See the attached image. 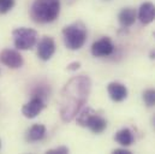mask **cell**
I'll list each match as a JSON object with an SVG mask.
<instances>
[{"instance_id":"cell-1","label":"cell","mask_w":155,"mask_h":154,"mask_svg":"<svg viewBox=\"0 0 155 154\" xmlns=\"http://www.w3.org/2000/svg\"><path fill=\"white\" fill-rule=\"evenodd\" d=\"M91 82L89 77L84 75L75 77L66 83L60 99V116L64 122L72 120L79 113L81 109L87 102Z\"/></svg>"},{"instance_id":"cell-2","label":"cell","mask_w":155,"mask_h":154,"mask_svg":"<svg viewBox=\"0 0 155 154\" xmlns=\"http://www.w3.org/2000/svg\"><path fill=\"white\" fill-rule=\"evenodd\" d=\"M59 0H35L30 10V16L38 23H51L59 16Z\"/></svg>"},{"instance_id":"cell-3","label":"cell","mask_w":155,"mask_h":154,"mask_svg":"<svg viewBox=\"0 0 155 154\" xmlns=\"http://www.w3.org/2000/svg\"><path fill=\"white\" fill-rule=\"evenodd\" d=\"M63 36H64L65 46L69 49L77 51L84 46L87 41V29L83 23L77 22L65 27L63 29Z\"/></svg>"},{"instance_id":"cell-4","label":"cell","mask_w":155,"mask_h":154,"mask_svg":"<svg viewBox=\"0 0 155 154\" xmlns=\"http://www.w3.org/2000/svg\"><path fill=\"white\" fill-rule=\"evenodd\" d=\"M77 123L81 126L89 128L95 134H101L107 128V122L101 116L96 115L90 107L83 109V111L77 116Z\"/></svg>"},{"instance_id":"cell-5","label":"cell","mask_w":155,"mask_h":154,"mask_svg":"<svg viewBox=\"0 0 155 154\" xmlns=\"http://www.w3.org/2000/svg\"><path fill=\"white\" fill-rule=\"evenodd\" d=\"M15 46L18 49H31L36 41H38V33L30 28H17L12 32Z\"/></svg>"},{"instance_id":"cell-6","label":"cell","mask_w":155,"mask_h":154,"mask_svg":"<svg viewBox=\"0 0 155 154\" xmlns=\"http://www.w3.org/2000/svg\"><path fill=\"white\" fill-rule=\"evenodd\" d=\"M114 51V45L111 41L110 38H101L100 40L95 41L91 46V54L94 57H108L113 53Z\"/></svg>"},{"instance_id":"cell-7","label":"cell","mask_w":155,"mask_h":154,"mask_svg":"<svg viewBox=\"0 0 155 154\" xmlns=\"http://www.w3.org/2000/svg\"><path fill=\"white\" fill-rule=\"evenodd\" d=\"M0 62L4 65H6V66H8L11 69H18V68H21L23 65V58H22V55L17 51L8 49V48L4 49L0 53Z\"/></svg>"},{"instance_id":"cell-8","label":"cell","mask_w":155,"mask_h":154,"mask_svg":"<svg viewBox=\"0 0 155 154\" xmlns=\"http://www.w3.org/2000/svg\"><path fill=\"white\" fill-rule=\"evenodd\" d=\"M55 52L54 40L49 36H43L40 40L38 46V55L42 60H49Z\"/></svg>"},{"instance_id":"cell-9","label":"cell","mask_w":155,"mask_h":154,"mask_svg":"<svg viewBox=\"0 0 155 154\" xmlns=\"http://www.w3.org/2000/svg\"><path fill=\"white\" fill-rule=\"evenodd\" d=\"M43 109H45V101H43V99H41L39 96H33V99L23 106L22 113H23V116L25 118L33 119V118H35L36 116L39 115Z\"/></svg>"},{"instance_id":"cell-10","label":"cell","mask_w":155,"mask_h":154,"mask_svg":"<svg viewBox=\"0 0 155 154\" xmlns=\"http://www.w3.org/2000/svg\"><path fill=\"white\" fill-rule=\"evenodd\" d=\"M107 92H108V95L110 98L116 101V102H120L123 100L126 99L127 96V89L124 84L119 83V82H112L108 84L107 87Z\"/></svg>"},{"instance_id":"cell-11","label":"cell","mask_w":155,"mask_h":154,"mask_svg":"<svg viewBox=\"0 0 155 154\" xmlns=\"http://www.w3.org/2000/svg\"><path fill=\"white\" fill-rule=\"evenodd\" d=\"M138 19L142 24H149L155 19V5L152 2H144L138 10Z\"/></svg>"},{"instance_id":"cell-12","label":"cell","mask_w":155,"mask_h":154,"mask_svg":"<svg viewBox=\"0 0 155 154\" xmlns=\"http://www.w3.org/2000/svg\"><path fill=\"white\" fill-rule=\"evenodd\" d=\"M136 18H137V13H136L135 8H132V7H125V8H123L119 12V16H118L119 23L124 28L131 27L135 23Z\"/></svg>"},{"instance_id":"cell-13","label":"cell","mask_w":155,"mask_h":154,"mask_svg":"<svg viewBox=\"0 0 155 154\" xmlns=\"http://www.w3.org/2000/svg\"><path fill=\"white\" fill-rule=\"evenodd\" d=\"M46 135V126L42 124H34L28 131H27V141L29 142H36L41 141Z\"/></svg>"},{"instance_id":"cell-14","label":"cell","mask_w":155,"mask_h":154,"mask_svg":"<svg viewBox=\"0 0 155 154\" xmlns=\"http://www.w3.org/2000/svg\"><path fill=\"white\" fill-rule=\"evenodd\" d=\"M114 139H116V141L119 145H121L124 147H129L134 142V135H132V132L129 129H121V130H119L116 134Z\"/></svg>"},{"instance_id":"cell-15","label":"cell","mask_w":155,"mask_h":154,"mask_svg":"<svg viewBox=\"0 0 155 154\" xmlns=\"http://www.w3.org/2000/svg\"><path fill=\"white\" fill-rule=\"evenodd\" d=\"M143 101L148 107L155 106V89H147L143 92Z\"/></svg>"},{"instance_id":"cell-16","label":"cell","mask_w":155,"mask_h":154,"mask_svg":"<svg viewBox=\"0 0 155 154\" xmlns=\"http://www.w3.org/2000/svg\"><path fill=\"white\" fill-rule=\"evenodd\" d=\"M15 6V0H0V13L8 12Z\"/></svg>"},{"instance_id":"cell-17","label":"cell","mask_w":155,"mask_h":154,"mask_svg":"<svg viewBox=\"0 0 155 154\" xmlns=\"http://www.w3.org/2000/svg\"><path fill=\"white\" fill-rule=\"evenodd\" d=\"M68 153H69V148H66V147H58V148L47 151V154H68Z\"/></svg>"},{"instance_id":"cell-18","label":"cell","mask_w":155,"mask_h":154,"mask_svg":"<svg viewBox=\"0 0 155 154\" xmlns=\"http://www.w3.org/2000/svg\"><path fill=\"white\" fill-rule=\"evenodd\" d=\"M79 66H81V63L75 62V63H71V64H69V65H68V70L76 71V70H78V69H79Z\"/></svg>"},{"instance_id":"cell-19","label":"cell","mask_w":155,"mask_h":154,"mask_svg":"<svg viewBox=\"0 0 155 154\" xmlns=\"http://www.w3.org/2000/svg\"><path fill=\"white\" fill-rule=\"evenodd\" d=\"M113 153L114 154H131V152L127 151V149H114Z\"/></svg>"},{"instance_id":"cell-20","label":"cell","mask_w":155,"mask_h":154,"mask_svg":"<svg viewBox=\"0 0 155 154\" xmlns=\"http://www.w3.org/2000/svg\"><path fill=\"white\" fill-rule=\"evenodd\" d=\"M150 58H152V59H155V49L154 51H152V53H150Z\"/></svg>"},{"instance_id":"cell-21","label":"cell","mask_w":155,"mask_h":154,"mask_svg":"<svg viewBox=\"0 0 155 154\" xmlns=\"http://www.w3.org/2000/svg\"><path fill=\"white\" fill-rule=\"evenodd\" d=\"M0 147H1V142H0Z\"/></svg>"}]
</instances>
